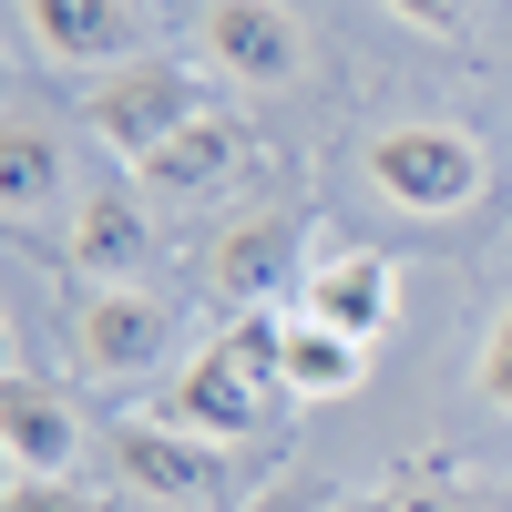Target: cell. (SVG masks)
<instances>
[{
  "label": "cell",
  "mask_w": 512,
  "mask_h": 512,
  "mask_svg": "<svg viewBox=\"0 0 512 512\" xmlns=\"http://www.w3.org/2000/svg\"><path fill=\"white\" fill-rule=\"evenodd\" d=\"M359 185L390 205V216H461V205H482L492 185V154L472 123H379L359 144Z\"/></svg>",
  "instance_id": "obj_1"
},
{
  "label": "cell",
  "mask_w": 512,
  "mask_h": 512,
  "mask_svg": "<svg viewBox=\"0 0 512 512\" xmlns=\"http://www.w3.org/2000/svg\"><path fill=\"white\" fill-rule=\"evenodd\" d=\"M216 103H205V82L175 62V52H144L123 72H93V103H82V123H93V144H113L123 164H144L185 134V123H205Z\"/></svg>",
  "instance_id": "obj_2"
},
{
  "label": "cell",
  "mask_w": 512,
  "mask_h": 512,
  "mask_svg": "<svg viewBox=\"0 0 512 512\" xmlns=\"http://www.w3.org/2000/svg\"><path fill=\"white\" fill-rule=\"evenodd\" d=\"M72 369L82 379H103V390H134V379H154L164 359H175V308L144 287H93V297H72Z\"/></svg>",
  "instance_id": "obj_3"
},
{
  "label": "cell",
  "mask_w": 512,
  "mask_h": 512,
  "mask_svg": "<svg viewBox=\"0 0 512 512\" xmlns=\"http://www.w3.org/2000/svg\"><path fill=\"white\" fill-rule=\"evenodd\" d=\"M195 41H205V62H216L226 82H246V93H297V82L318 72L308 21H297L287 0H205Z\"/></svg>",
  "instance_id": "obj_4"
},
{
  "label": "cell",
  "mask_w": 512,
  "mask_h": 512,
  "mask_svg": "<svg viewBox=\"0 0 512 512\" xmlns=\"http://www.w3.org/2000/svg\"><path fill=\"white\" fill-rule=\"evenodd\" d=\"M287 277H308V205H287V195L236 216L216 246H205V287H216L226 308H267Z\"/></svg>",
  "instance_id": "obj_5"
},
{
  "label": "cell",
  "mask_w": 512,
  "mask_h": 512,
  "mask_svg": "<svg viewBox=\"0 0 512 512\" xmlns=\"http://www.w3.org/2000/svg\"><path fill=\"white\" fill-rule=\"evenodd\" d=\"M113 472L134 482L144 502H226V441L205 431H175V420H113Z\"/></svg>",
  "instance_id": "obj_6"
},
{
  "label": "cell",
  "mask_w": 512,
  "mask_h": 512,
  "mask_svg": "<svg viewBox=\"0 0 512 512\" xmlns=\"http://www.w3.org/2000/svg\"><path fill=\"white\" fill-rule=\"evenodd\" d=\"M21 31L62 72H123L144 62V11L134 0H21Z\"/></svg>",
  "instance_id": "obj_7"
},
{
  "label": "cell",
  "mask_w": 512,
  "mask_h": 512,
  "mask_svg": "<svg viewBox=\"0 0 512 512\" xmlns=\"http://www.w3.org/2000/svg\"><path fill=\"white\" fill-rule=\"evenodd\" d=\"M82 441H93V420H82L72 390H52V379H11L0 390V461H11V482H72Z\"/></svg>",
  "instance_id": "obj_8"
},
{
  "label": "cell",
  "mask_w": 512,
  "mask_h": 512,
  "mask_svg": "<svg viewBox=\"0 0 512 512\" xmlns=\"http://www.w3.org/2000/svg\"><path fill=\"white\" fill-rule=\"evenodd\" d=\"M246 164H256V134H246L236 113H205V123H185L164 154L134 164V185H144L154 205H205V195H226Z\"/></svg>",
  "instance_id": "obj_9"
},
{
  "label": "cell",
  "mask_w": 512,
  "mask_h": 512,
  "mask_svg": "<svg viewBox=\"0 0 512 512\" xmlns=\"http://www.w3.org/2000/svg\"><path fill=\"white\" fill-rule=\"evenodd\" d=\"M267 400H287V390H277V379H256L226 338H216V349H195V369L175 379L164 420H175V431H205V441H246L256 420H267Z\"/></svg>",
  "instance_id": "obj_10"
},
{
  "label": "cell",
  "mask_w": 512,
  "mask_h": 512,
  "mask_svg": "<svg viewBox=\"0 0 512 512\" xmlns=\"http://www.w3.org/2000/svg\"><path fill=\"white\" fill-rule=\"evenodd\" d=\"M72 267L93 277V287H134L154 267V205L134 185H93L72 205Z\"/></svg>",
  "instance_id": "obj_11"
},
{
  "label": "cell",
  "mask_w": 512,
  "mask_h": 512,
  "mask_svg": "<svg viewBox=\"0 0 512 512\" xmlns=\"http://www.w3.org/2000/svg\"><path fill=\"white\" fill-rule=\"evenodd\" d=\"M308 318H328L338 338H369L400 318V267L390 256H369V246H338V256H318L308 267Z\"/></svg>",
  "instance_id": "obj_12"
},
{
  "label": "cell",
  "mask_w": 512,
  "mask_h": 512,
  "mask_svg": "<svg viewBox=\"0 0 512 512\" xmlns=\"http://www.w3.org/2000/svg\"><path fill=\"white\" fill-rule=\"evenodd\" d=\"M62 134H52V123H31V113H11V134H0V216H52V205H62Z\"/></svg>",
  "instance_id": "obj_13"
},
{
  "label": "cell",
  "mask_w": 512,
  "mask_h": 512,
  "mask_svg": "<svg viewBox=\"0 0 512 512\" xmlns=\"http://www.w3.org/2000/svg\"><path fill=\"white\" fill-rule=\"evenodd\" d=\"M369 379V349L338 338L328 318H287V400H349Z\"/></svg>",
  "instance_id": "obj_14"
},
{
  "label": "cell",
  "mask_w": 512,
  "mask_h": 512,
  "mask_svg": "<svg viewBox=\"0 0 512 512\" xmlns=\"http://www.w3.org/2000/svg\"><path fill=\"white\" fill-rule=\"evenodd\" d=\"M379 11H390V21H410V31H431V41H472L492 0H379Z\"/></svg>",
  "instance_id": "obj_15"
},
{
  "label": "cell",
  "mask_w": 512,
  "mask_h": 512,
  "mask_svg": "<svg viewBox=\"0 0 512 512\" xmlns=\"http://www.w3.org/2000/svg\"><path fill=\"white\" fill-rule=\"evenodd\" d=\"M482 400L512 410V297H502V318H492V338H482Z\"/></svg>",
  "instance_id": "obj_16"
},
{
  "label": "cell",
  "mask_w": 512,
  "mask_h": 512,
  "mask_svg": "<svg viewBox=\"0 0 512 512\" xmlns=\"http://www.w3.org/2000/svg\"><path fill=\"white\" fill-rule=\"evenodd\" d=\"M0 512H103V502L82 492V482H11V502H0Z\"/></svg>",
  "instance_id": "obj_17"
},
{
  "label": "cell",
  "mask_w": 512,
  "mask_h": 512,
  "mask_svg": "<svg viewBox=\"0 0 512 512\" xmlns=\"http://www.w3.org/2000/svg\"><path fill=\"white\" fill-rule=\"evenodd\" d=\"M318 512H400L390 492H338V502H318Z\"/></svg>",
  "instance_id": "obj_18"
},
{
  "label": "cell",
  "mask_w": 512,
  "mask_h": 512,
  "mask_svg": "<svg viewBox=\"0 0 512 512\" xmlns=\"http://www.w3.org/2000/svg\"><path fill=\"white\" fill-rule=\"evenodd\" d=\"M400 512H451V502L441 492H400Z\"/></svg>",
  "instance_id": "obj_19"
}]
</instances>
